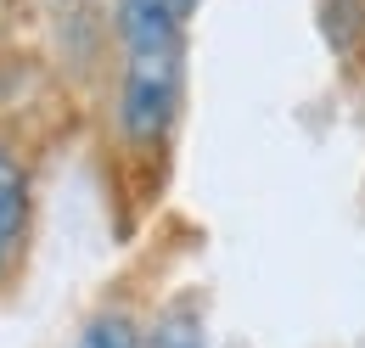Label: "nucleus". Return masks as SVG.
Here are the masks:
<instances>
[{"mask_svg": "<svg viewBox=\"0 0 365 348\" xmlns=\"http://www.w3.org/2000/svg\"><path fill=\"white\" fill-rule=\"evenodd\" d=\"M118 130L130 146H158L185 101V17L152 0H118Z\"/></svg>", "mask_w": 365, "mask_h": 348, "instance_id": "f257e3e1", "label": "nucleus"}, {"mask_svg": "<svg viewBox=\"0 0 365 348\" xmlns=\"http://www.w3.org/2000/svg\"><path fill=\"white\" fill-rule=\"evenodd\" d=\"M29 247V169L0 152V275Z\"/></svg>", "mask_w": 365, "mask_h": 348, "instance_id": "f03ea898", "label": "nucleus"}, {"mask_svg": "<svg viewBox=\"0 0 365 348\" xmlns=\"http://www.w3.org/2000/svg\"><path fill=\"white\" fill-rule=\"evenodd\" d=\"M146 348H208V332H202V309L185 292L175 304H163L146 326Z\"/></svg>", "mask_w": 365, "mask_h": 348, "instance_id": "7ed1b4c3", "label": "nucleus"}, {"mask_svg": "<svg viewBox=\"0 0 365 348\" xmlns=\"http://www.w3.org/2000/svg\"><path fill=\"white\" fill-rule=\"evenodd\" d=\"M73 348H146V326H140L124 304H101L91 320L79 326Z\"/></svg>", "mask_w": 365, "mask_h": 348, "instance_id": "20e7f679", "label": "nucleus"}, {"mask_svg": "<svg viewBox=\"0 0 365 348\" xmlns=\"http://www.w3.org/2000/svg\"><path fill=\"white\" fill-rule=\"evenodd\" d=\"M152 6H163V11H175V17H191L197 0H152Z\"/></svg>", "mask_w": 365, "mask_h": 348, "instance_id": "39448f33", "label": "nucleus"}]
</instances>
